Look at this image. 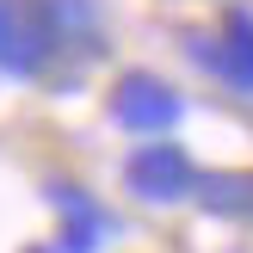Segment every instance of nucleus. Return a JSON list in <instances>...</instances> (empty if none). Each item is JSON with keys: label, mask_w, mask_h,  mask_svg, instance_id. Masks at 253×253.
<instances>
[{"label": "nucleus", "mask_w": 253, "mask_h": 253, "mask_svg": "<svg viewBox=\"0 0 253 253\" xmlns=\"http://www.w3.org/2000/svg\"><path fill=\"white\" fill-rule=\"evenodd\" d=\"M124 185H130V198H142V204H185V198H198V167H192V155H185L179 142L155 136V142L130 148Z\"/></svg>", "instance_id": "f257e3e1"}, {"label": "nucleus", "mask_w": 253, "mask_h": 253, "mask_svg": "<svg viewBox=\"0 0 253 253\" xmlns=\"http://www.w3.org/2000/svg\"><path fill=\"white\" fill-rule=\"evenodd\" d=\"M56 56V31L43 19V0H0V74L37 81Z\"/></svg>", "instance_id": "f03ea898"}, {"label": "nucleus", "mask_w": 253, "mask_h": 253, "mask_svg": "<svg viewBox=\"0 0 253 253\" xmlns=\"http://www.w3.org/2000/svg\"><path fill=\"white\" fill-rule=\"evenodd\" d=\"M185 118V99L173 93L161 74H124L118 86H111V124L118 130H130V136H167L173 124Z\"/></svg>", "instance_id": "7ed1b4c3"}, {"label": "nucleus", "mask_w": 253, "mask_h": 253, "mask_svg": "<svg viewBox=\"0 0 253 253\" xmlns=\"http://www.w3.org/2000/svg\"><path fill=\"white\" fill-rule=\"evenodd\" d=\"M204 37H210V31H192V56L204 62L229 93L253 99V12L235 6L229 19H222V37H216V43H204Z\"/></svg>", "instance_id": "20e7f679"}, {"label": "nucleus", "mask_w": 253, "mask_h": 253, "mask_svg": "<svg viewBox=\"0 0 253 253\" xmlns=\"http://www.w3.org/2000/svg\"><path fill=\"white\" fill-rule=\"evenodd\" d=\"M49 204L62 210V247H56V253H99V247H105L111 216L99 210V198H86L81 185L56 179V185H49Z\"/></svg>", "instance_id": "39448f33"}, {"label": "nucleus", "mask_w": 253, "mask_h": 253, "mask_svg": "<svg viewBox=\"0 0 253 253\" xmlns=\"http://www.w3.org/2000/svg\"><path fill=\"white\" fill-rule=\"evenodd\" d=\"M198 204L216 216H253V179L247 173H210V179H198Z\"/></svg>", "instance_id": "423d86ee"}, {"label": "nucleus", "mask_w": 253, "mask_h": 253, "mask_svg": "<svg viewBox=\"0 0 253 253\" xmlns=\"http://www.w3.org/2000/svg\"><path fill=\"white\" fill-rule=\"evenodd\" d=\"M43 19L56 31V43H81L99 31V6L93 0H43Z\"/></svg>", "instance_id": "0eeeda50"}, {"label": "nucleus", "mask_w": 253, "mask_h": 253, "mask_svg": "<svg viewBox=\"0 0 253 253\" xmlns=\"http://www.w3.org/2000/svg\"><path fill=\"white\" fill-rule=\"evenodd\" d=\"M31 253H56V247H31Z\"/></svg>", "instance_id": "6e6552de"}]
</instances>
